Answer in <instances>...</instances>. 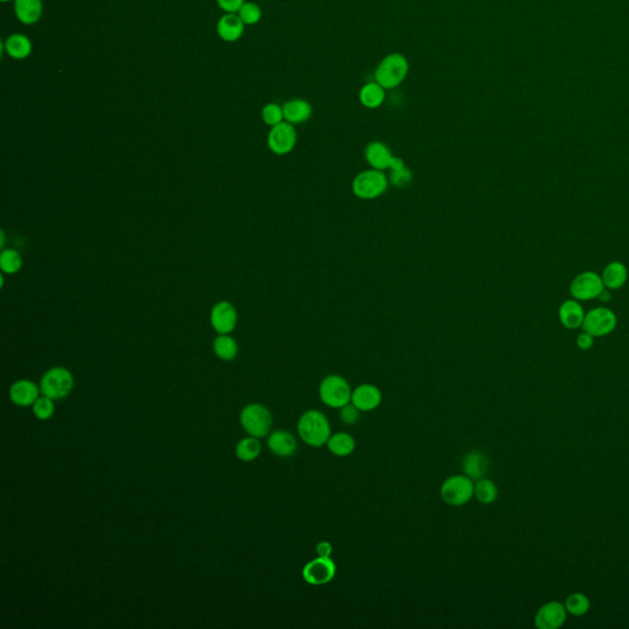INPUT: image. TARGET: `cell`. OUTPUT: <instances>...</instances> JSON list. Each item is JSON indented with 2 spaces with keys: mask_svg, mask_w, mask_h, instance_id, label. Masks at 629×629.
<instances>
[{
  "mask_svg": "<svg viewBox=\"0 0 629 629\" xmlns=\"http://www.w3.org/2000/svg\"><path fill=\"white\" fill-rule=\"evenodd\" d=\"M605 291L603 277L595 272H584L576 275L570 284V293L576 300L587 302L603 294Z\"/></svg>",
  "mask_w": 629,
  "mask_h": 629,
  "instance_id": "9",
  "label": "cell"
},
{
  "mask_svg": "<svg viewBox=\"0 0 629 629\" xmlns=\"http://www.w3.org/2000/svg\"><path fill=\"white\" fill-rule=\"evenodd\" d=\"M332 551H334V547H332V544L327 542V541H322V542L318 543V546H316V554H318V557H331Z\"/></svg>",
  "mask_w": 629,
  "mask_h": 629,
  "instance_id": "39",
  "label": "cell"
},
{
  "mask_svg": "<svg viewBox=\"0 0 629 629\" xmlns=\"http://www.w3.org/2000/svg\"><path fill=\"white\" fill-rule=\"evenodd\" d=\"M490 467L488 458L483 455L482 452L471 451L468 452L465 456L463 461V474L472 481H479L484 479Z\"/></svg>",
  "mask_w": 629,
  "mask_h": 629,
  "instance_id": "21",
  "label": "cell"
},
{
  "mask_svg": "<svg viewBox=\"0 0 629 629\" xmlns=\"http://www.w3.org/2000/svg\"><path fill=\"white\" fill-rule=\"evenodd\" d=\"M213 350L216 356L221 358V361H229L236 358L239 345L236 341L229 334H219V337L214 339Z\"/></svg>",
  "mask_w": 629,
  "mask_h": 629,
  "instance_id": "28",
  "label": "cell"
},
{
  "mask_svg": "<svg viewBox=\"0 0 629 629\" xmlns=\"http://www.w3.org/2000/svg\"><path fill=\"white\" fill-rule=\"evenodd\" d=\"M0 1H3V3H6V1H10V0H0Z\"/></svg>",
  "mask_w": 629,
  "mask_h": 629,
  "instance_id": "41",
  "label": "cell"
},
{
  "mask_svg": "<svg viewBox=\"0 0 629 629\" xmlns=\"http://www.w3.org/2000/svg\"><path fill=\"white\" fill-rule=\"evenodd\" d=\"M361 105L366 108H377L385 101V89L375 83H369L359 92Z\"/></svg>",
  "mask_w": 629,
  "mask_h": 629,
  "instance_id": "26",
  "label": "cell"
},
{
  "mask_svg": "<svg viewBox=\"0 0 629 629\" xmlns=\"http://www.w3.org/2000/svg\"><path fill=\"white\" fill-rule=\"evenodd\" d=\"M262 119L266 124L270 127H275L277 124L282 123L284 119V112L283 107H280L277 103H268L264 106L262 110Z\"/></svg>",
  "mask_w": 629,
  "mask_h": 629,
  "instance_id": "34",
  "label": "cell"
},
{
  "mask_svg": "<svg viewBox=\"0 0 629 629\" xmlns=\"http://www.w3.org/2000/svg\"><path fill=\"white\" fill-rule=\"evenodd\" d=\"M617 326V318L614 312L606 307H596L585 313L584 322L581 325L583 331L594 337H603L614 331Z\"/></svg>",
  "mask_w": 629,
  "mask_h": 629,
  "instance_id": "8",
  "label": "cell"
},
{
  "mask_svg": "<svg viewBox=\"0 0 629 629\" xmlns=\"http://www.w3.org/2000/svg\"><path fill=\"white\" fill-rule=\"evenodd\" d=\"M216 3L219 8L225 12L236 14L240 10V8L245 4V0H216Z\"/></svg>",
  "mask_w": 629,
  "mask_h": 629,
  "instance_id": "37",
  "label": "cell"
},
{
  "mask_svg": "<svg viewBox=\"0 0 629 629\" xmlns=\"http://www.w3.org/2000/svg\"><path fill=\"white\" fill-rule=\"evenodd\" d=\"M560 322L568 329H576L581 327L585 318V312L583 310L580 302L576 300H567L560 307Z\"/></svg>",
  "mask_w": 629,
  "mask_h": 629,
  "instance_id": "22",
  "label": "cell"
},
{
  "mask_svg": "<svg viewBox=\"0 0 629 629\" xmlns=\"http://www.w3.org/2000/svg\"><path fill=\"white\" fill-rule=\"evenodd\" d=\"M261 451H262V444L259 438H255V436L243 438L237 442L236 447H235L237 458L243 463H251L253 460H256L259 456Z\"/></svg>",
  "mask_w": 629,
  "mask_h": 629,
  "instance_id": "27",
  "label": "cell"
},
{
  "mask_svg": "<svg viewBox=\"0 0 629 629\" xmlns=\"http://www.w3.org/2000/svg\"><path fill=\"white\" fill-rule=\"evenodd\" d=\"M408 68V60L402 54H390L377 67L375 80L384 89H393L406 79Z\"/></svg>",
  "mask_w": 629,
  "mask_h": 629,
  "instance_id": "4",
  "label": "cell"
},
{
  "mask_svg": "<svg viewBox=\"0 0 629 629\" xmlns=\"http://www.w3.org/2000/svg\"><path fill=\"white\" fill-rule=\"evenodd\" d=\"M245 31V24L236 14L226 12L216 25V33L225 42H235Z\"/></svg>",
  "mask_w": 629,
  "mask_h": 629,
  "instance_id": "17",
  "label": "cell"
},
{
  "mask_svg": "<svg viewBox=\"0 0 629 629\" xmlns=\"http://www.w3.org/2000/svg\"><path fill=\"white\" fill-rule=\"evenodd\" d=\"M388 184L390 180L386 173L371 169L355 176L352 183V189L358 198L370 200L381 197L388 191Z\"/></svg>",
  "mask_w": 629,
  "mask_h": 629,
  "instance_id": "3",
  "label": "cell"
},
{
  "mask_svg": "<svg viewBox=\"0 0 629 629\" xmlns=\"http://www.w3.org/2000/svg\"><path fill=\"white\" fill-rule=\"evenodd\" d=\"M41 388H38L36 382L31 380H17L14 382L9 390V397L11 402L19 407H28L33 406L40 397Z\"/></svg>",
  "mask_w": 629,
  "mask_h": 629,
  "instance_id": "15",
  "label": "cell"
},
{
  "mask_svg": "<svg viewBox=\"0 0 629 629\" xmlns=\"http://www.w3.org/2000/svg\"><path fill=\"white\" fill-rule=\"evenodd\" d=\"M42 11V0H15V14L17 20L24 25H33L40 21Z\"/></svg>",
  "mask_w": 629,
  "mask_h": 629,
  "instance_id": "20",
  "label": "cell"
},
{
  "mask_svg": "<svg viewBox=\"0 0 629 629\" xmlns=\"http://www.w3.org/2000/svg\"><path fill=\"white\" fill-rule=\"evenodd\" d=\"M365 160L372 169L385 171L391 165L393 155L390 148L381 141H372L365 148Z\"/></svg>",
  "mask_w": 629,
  "mask_h": 629,
  "instance_id": "18",
  "label": "cell"
},
{
  "mask_svg": "<svg viewBox=\"0 0 629 629\" xmlns=\"http://www.w3.org/2000/svg\"><path fill=\"white\" fill-rule=\"evenodd\" d=\"M269 450L279 457H291L298 449L295 436L288 431H272L267 440Z\"/></svg>",
  "mask_w": 629,
  "mask_h": 629,
  "instance_id": "16",
  "label": "cell"
},
{
  "mask_svg": "<svg viewBox=\"0 0 629 629\" xmlns=\"http://www.w3.org/2000/svg\"><path fill=\"white\" fill-rule=\"evenodd\" d=\"M336 565L331 557H316L302 568V579L313 586L325 585L334 580Z\"/></svg>",
  "mask_w": 629,
  "mask_h": 629,
  "instance_id": "10",
  "label": "cell"
},
{
  "mask_svg": "<svg viewBox=\"0 0 629 629\" xmlns=\"http://www.w3.org/2000/svg\"><path fill=\"white\" fill-rule=\"evenodd\" d=\"M568 611L565 603L549 601L538 608L535 616V626L538 629H558L565 623Z\"/></svg>",
  "mask_w": 629,
  "mask_h": 629,
  "instance_id": "12",
  "label": "cell"
},
{
  "mask_svg": "<svg viewBox=\"0 0 629 629\" xmlns=\"http://www.w3.org/2000/svg\"><path fill=\"white\" fill-rule=\"evenodd\" d=\"M4 243H6V235H4V232H1V243H0L1 248H4Z\"/></svg>",
  "mask_w": 629,
  "mask_h": 629,
  "instance_id": "40",
  "label": "cell"
},
{
  "mask_svg": "<svg viewBox=\"0 0 629 629\" xmlns=\"http://www.w3.org/2000/svg\"><path fill=\"white\" fill-rule=\"evenodd\" d=\"M326 445L334 456L345 457L350 456L354 451L355 440L353 436L347 433H337L331 436Z\"/></svg>",
  "mask_w": 629,
  "mask_h": 629,
  "instance_id": "25",
  "label": "cell"
},
{
  "mask_svg": "<svg viewBox=\"0 0 629 629\" xmlns=\"http://www.w3.org/2000/svg\"><path fill=\"white\" fill-rule=\"evenodd\" d=\"M240 423L248 436L261 439L270 433L273 417L270 411L264 404H250L242 408Z\"/></svg>",
  "mask_w": 629,
  "mask_h": 629,
  "instance_id": "2",
  "label": "cell"
},
{
  "mask_svg": "<svg viewBox=\"0 0 629 629\" xmlns=\"http://www.w3.org/2000/svg\"><path fill=\"white\" fill-rule=\"evenodd\" d=\"M594 338H595L594 336L583 331V334H579L576 338V345L581 350H592V345H594Z\"/></svg>",
  "mask_w": 629,
  "mask_h": 629,
  "instance_id": "38",
  "label": "cell"
},
{
  "mask_svg": "<svg viewBox=\"0 0 629 629\" xmlns=\"http://www.w3.org/2000/svg\"><path fill=\"white\" fill-rule=\"evenodd\" d=\"M628 279V270L627 267L621 262H611L606 266L603 270V280L605 288H608L611 291H616L622 288Z\"/></svg>",
  "mask_w": 629,
  "mask_h": 629,
  "instance_id": "23",
  "label": "cell"
},
{
  "mask_svg": "<svg viewBox=\"0 0 629 629\" xmlns=\"http://www.w3.org/2000/svg\"><path fill=\"white\" fill-rule=\"evenodd\" d=\"M352 388L345 377L328 375L325 377L318 388L320 398L323 404L331 408L341 409L352 401Z\"/></svg>",
  "mask_w": 629,
  "mask_h": 629,
  "instance_id": "6",
  "label": "cell"
},
{
  "mask_svg": "<svg viewBox=\"0 0 629 629\" xmlns=\"http://www.w3.org/2000/svg\"><path fill=\"white\" fill-rule=\"evenodd\" d=\"M440 495L449 506H465L474 497V482L466 474L451 476L441 485Z\"/></svg>",
  "mask_w": 629,
  "mask_h": 629,
  "instance_id": "7",
  "label": "cell"
},
{
  "mask_svg": "<svg viewBox=\"0 0 629 629\" xmlns=\"http://www.w3.org/2000/svg\"><path fill=\"white\" fill-rule=\"evenodd\" d=\"M22 267V257L14 248H6L0 255V268L3 273L15 275Z\"/></svg>",
  "mask_w": 629,
  "mask_h": 629,
  "instance_id": "30",
  "label": "cell"
},
{
  "mask_svg": "<svg viewBox=\"0 0 629 629\" xmlns=\"http://www.w3.org/2000/svg\"><path fill=\"white\" fill-rule=\"evenodd\" d=\"M298 135L291 123L282 122L272 127L269 132L268 148L275 155H286L295 148Z\"/></svg>",
  "mask_w": 629,
  "mask_h": 629,
  "instance_id": "11",
  "label": "cell"
},
{
  "mask_svg": "<svg viewBox=\"0 0 629 629\" xmlns=\"http://www.w3.org/2000/svg\"><path fill=\"white\" fill-rule=\"evenodd\" d=\"M237 15L240 17L245 25H255L261 20L262 10L257 4L248 1L240 8Z\"/></svg>",
  "mask_w": 629,
  "mask_h": 629,
  "instance_id": "33",
  "label": "cell"
},
{
  "mask_svg": "<svg viewBox=\"0 0 629 629\" xmlns=\"http://www.w3.org/2000/svg\"><path fill=\"white\" fill-rule=\"evenodd\" d=\"M285 122L294 124H302L310 119L312 107L310 103L302 98H294L283 105Z\"/></svg>",
  "mask_w": 629,
  "mask_h": 629,
  "instance_id": "19",
  "label": "cell"
},
{
  "mask_svg": "<svg viewBox=\"0 0 629 629\" xmlns=\"http://www.w3.org/2000/svg\"><path fill=\"white\" fill-rule=\"evenodd\" d=\"M6 51L14 60H25L31 54L33 44L25 35L15 33L6 40Z\"/></svg>",
  "mask_w": 629,
  "mask_h": 629,
  "instance_id": "24",
  "label": "cell"
},
{
  "mask_svg": "<svg viewBox=\"0 0 629 629\" xmlns=\"http://www.w3.org/2000/svg\"><path fill=\"white\" fill-rule=\"evenodd\" d=\"M341 420L347 425H354L359 418H361V411L355 407L354 404H345V407L341 408Z\"/></svg>",
  "mask_w": 629,
  "mask_h": 629,
  "instance_id": "36",
  "label": "cell"
},
{
  "mask_svg": "<svg viewBox=\"0 0 629 629\" xmlns=\"http://www.w3.org/2000/svg\"><path fill=\"white\" fill-rule=\"evenodd\" d=\"M54 411H55V406H54L53 399L46 397L44 395L41 397H38L37 401L33 406V414L40 420H47L52 418Z\"/></svg>",
  "mask_w": 629,
  "mask_h": 629,
  "instance_id": "32",
  "label": "cell"
},
{
  "mask_svg": "<svg viewBox=\"0 0 629 629\" xmlns=\"http://www.w3.org/2000/svg\"><path fill=\"white\" fill-rule=\"evenodd\" d=\"M298 434L307 445L312 447L326 445L332 436L327 417L318 409H310L302 413L298 422Z\"/></svg>",
  "mask_w": 629,
  "mask_h": 629,
  "instance_id": "1",
  "label": "cell"
},
{
  "mask_svg": "<svg viewBox=\"0 0 629 629\" xmlns=\"http://www.w3.org/2000/svg\"><path fill=\"white\" fill-rule=\"evenodd\" d=\"M567 611L573 616L580 617L589 612L590 610V600L586 596L585 594L581 592H574L570 596L567 597L565 603Z\"/></svg>",
  "mask_w": 629,
  "mask_h": 629,
  "instance_id": "31",
  "label": "cell"
},
{
  "mask_svg": "<svg viewBox=\"0 0 629 629\" xmlns=\"http://www.w3.org/2000/svg\"><path fill=\"white\" fill-rule=\"evenodd\" d=\"M412 173L409 170L408 167L406 166L402 170H397V171H391L390 173V176H388V180H390V183L395 186V187H404L407 186L411 181H412Z\"/></svg>",
  "mask_w": 629,
  "mask_h": 629,
  "instance_id": "35",
  "label": "cell"
},
{
  "mask_svg": "<svg viewBox=\"0 0 629 629\" xmlns=\"http://www.w3.org/2000/svg\"><path fill=\"white\" fill-rule=\"evenodd\" d=\"M212 327L219 334H230L237 325V312L232 302H221L210 311Z\"/></svg>",
  "mask_w": 629,
  "mask_h": 629,
  "instance_id": "13",
  "label": "cell"
},
{
  "mask_svg": "<svg viewBox=\"0 0 629 629\" xmlns=\"http://www.w3.org/2000/svg\"><path fill=\"white\" fill-rule=\"evenodd\" d=\"M474 497L482 504H492L498 498V488L490 479H479L474 483Z\"/></svg>",
  "mask_w": 629,
  "mask_h": 629,
  "instance_id": "29",
  "label": "cell"
},
{
  "mask_svg": "<svg viewBox=\"0 0 629 629\" xmlns=\"http://www.w3.org/2000/svg\"><path fill=\"white\" fill-rule=\"evenodd\" d=\"M74 388V377L68 369L63 366H55L46 371L40 388L41 393L46 397L52 398L53 401L65 398Z\"/></svg>",
  "mask_w": 629,
  "mask_h": 629,
  "instance_id": "5",
  "label": "cell"
},
{
  "mask_svg": "<svg viewBox=\"0 0 629 629\" xmlns=\"http://www.w3.org/2000/svg\"><path fill=\"white\" fill-rule=\"evenodd\" d=\"M382 401L380 388L371 384H363L352 393V404L361 412H370L377 409Z\"/></svg>",
  "mask_w": 629,
  "mask_h": 629,
  "instance_id": "14",
  "label": "cell"
}]
</instances>
